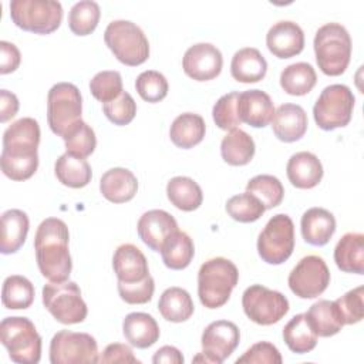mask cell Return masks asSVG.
Instances as JSON below:
<instances>
[{"label": "cell", "mask_w": 364, "mask_h": 364, "mask_svg": "<svg viewBox=\"0 0 364 364\" xmlns=\"http://www.w3.org/2000/svg\"><path fill=\"white\" fill-rule=\"evenodd\" d=\"M40 125L34 118L14 121L3 134L1 171L11 181H26L38 168Z\"/></svg>", "instance_id": "1"}, {"label": "cell", "mask_w": 364, "mask_h": 364, "mask_svg": "<svg viewBox=\"0 0 364 364\" xmlns=\"http://www.w3.org/2000/svg\"><path fill=\"white\" fill-rule=\"evenodd\" d=\"M68 240V228L58 218L44 219L36 230L34 250L37 266L40 273L50 282H65L71 274L73 260Z\"/></svg>", "instance_id": "2"}, {"label": "cell", "mask_w": 364, "mask_h": 364, "mask_svg": "<svg viewBox=\"0 0 364 364\" xmlns=\"http://www.w3.org/2000/svg\"><path fill=\"white\" fill-rule=\"evenodd\" d=\"M239 282L236 264L226 257L206 260L198 272V296L206 309H219L228 303Z\"/></svg>", "instance_id": "3"}, {"label": "cell", "mask_w": 364, "mask_h": 364, "mask_svg": "<svg viewBox=\"0 0 364 364\" xmlns=\"http://www.w3.org/2000/svg\"><path fill=\"white\" fill-rule=\"evenodd\" d=\"M314 54L318 68L330 77L341 75L350 64L351 37L338 23L321 26L314 36Z\"/></svg>", "instance_id": "4"}, {"label": "cell", "mask_w": 364, "mask_h": 364, "mask_svg": "<svg viewBox=\"0 0 364 364\" xmlns=\"http://www.w3.org/2000/svg\"><path fill=\"white\" fill-rule=\"evenodd\" d=\"M0 340L11 361L37 364L41 358V336L27 317H6L0 323Z\"/></svg>", "instance_id": "5"}, {"label": "cell", "mask_w": 364, "mask_h": 364, "mask_svg": "<svg viewBox=\"0 0 364 364\" xmlns=\"http://www.w3.org/2000/svg\"><path fill=\"white\" fill-rule=\"evenodd\" d=\"M104 41L117 60L136 67L149 57V43L144 31L129 20H114L104 31Z\"/></svg>", "instance_id": "6"}, {"label": "cell", "mask_w": 364, "mask_h": 364, "mask_svg": "<svg viewBox=\"0 0 364 364\" xmlns=\"http://www.w3.org/2000/svg\"><path fill=\"white\" fill-rule=\"evenodd\" d=\"M10 17L24 31L50 34L61 24L63 6L54 0H11Z\"/></svg>", "instance_id": "7"}, {"label": "cell", "mask_w": 364, "mask_h": 364, "mask_svg": "<svg viewBox=\"0 0 364 364\" xmlns=\"http://www.w3.org/2000/svg\"><path fill=\"white\" fill-rule=\"evenodd\" d=\"M43 304L63 324L82 323L88 314L81 290L75 282H50L43 287Z\"/></svg>", "instance_id": "8"}, {"label": "cell", "mask_w": 364, "mask_h": 364, "mask_svg": "<svg viewBox=\"0 0 364 364\" xmlns=\"http://www.w3.org/2000/svg\"><path fill=\"white\" fill-rule=\"evenodd\" d=\"M82 98L80 90L71 82L54 84L47 95V122L50 129L58 135L64 134L81 121Z\"/></svg>", "instance_id": "9"}, {"label": "cell", "mask_w": 364, "mask_h": 364, "mask_svg": "<svg viewBox=\"0 0 364 364\" xmlns=\"http://www.w3.org/2000/svg\"><path fill=\"white\" fill-rule=\"evenodd\" d=\"M354 101L353 91L347 85H327L313 107V117L317 127L324 131L346 127L351 121Z\"/></svg>", "instance_id": "10"}, {"label": "cell", "mask_w": 364, "mask_h": 364, "mask_svg": "<svg viewBox=\"0 0 364 364\" xmlns=\"http://www.w3.org/2000/svg\"><path fill=\"white\" fill-rule=\"evenodd\" d=\"M294 249V225L289 215L277 213L269 219L257 237V253L269 264H282Z\"/></svg>", "instance_id": "11"}, {"label": "cell", "mask_w": 364, "mask_h": 364, "mask_svg": "<svg viewBox=\"0 0 364 364\" xmlns=\"http://www.w3.org/2000/svg\"><path fill=\"white\" fill-rule=\"evenodd\" d=\"M98 354V344L88 333L60 330L50 341L51 364H94Z\"/></svg>", "instance_id": "12"}, {"label": "cell", "mask_w": 364, "mask_h": 364, "mask_svg": "<svg viewBox=\"0 0 364 364\" xmlns=\"http://www.w3.org/2000/svg\"><path fill=\"white\" fill-rule=\"evenodd\" d=\"M245 314L256 324L270 326L280 321L289 311V300L277 290L252 284L242 294Z\"/></svg>", "instance_id": "13"}, {"label": "cell", "mask_w": 364, "mask_h": 364, "mask_svg": "<svg viewBox=\"0 0 364 364\" xmlns=\"http://www.w3.org/2000/svg\"><path fill=\"white\" fill-rule=\"evenodd\" d=\"M239 340L240 331L235 323L229 320L212 321L202 333V353H199L192 361L220 364L232 355L239 346Z\"/></svg>", "instance_id": "14"}, {"label": "cell", "mask_w": 364, "mask_h": 364, "mask_svg": "<svg viewBox=\"0 0 364 364\" xmlns=\"http://www.w3.org/2000/svg\"><path fill=\"white\" fill-rule=\"evenodd\" d=\"M287 283L297 297L314 299L330 284V270L323 257L309 255L301 257L291 269Z\"/></svg>", "instance_id": "15"}, {"label": "cell", "mask_w": 364, "mask_h": 364, "mask_svg": "<svg viewBox=\"0 0 364 364\" xmlns=\"http://www.w3.org/2000/svg\"><path fill=\"white\" fill-rule=\"evenodd\" d=\"M183 71L195 81H209L216 78L223 67V57L219 48L210 43L191 46L182 60Z\"/></svg>", "instance_id": "16"}, {"label": "cell", "mask_w": 364, "mask_h": 364, "mask_svg": "<svg viewBox=\"0 0 364 364\" xmlns=\"http://www.w3.org/2000/svg\"><path fill=\"white\" fill-rule=\"evenodd\" d=\"M139 239L154 252H161L165 240L178 230L175 218L162 209L145 212L136 225Z\"/></svg>", "instance_id": "17"}, {"label": "cell", "mask_w": 364, "mask_h": 364, "mask_svg": "<svg viewBox=\"0 0 364 364\" xmlns=\"http://www.w3.org/2000/svg\"><path fill=\"white\" fill-rule=\"evenodd\" d=\"M266 46L277 58H290L304 48V33L301 27L290 20L274 23L266 34Z\"/></svg>", "instance_id": "18"}, {"label": "cell", "mask_w": 364, "mask_h": 364, "mask_svg": "<svg viewBox=\"0 0 364 364\" xmlns=\"http://www.w3.org/2000/svg\"><path fill=\"white\" fill-rule=\"evenodd\" d=\"M112 267L118 282L122 283H138L151 276L145 255L132 243L117 247L112 256Z\"/></svg>", "instance_id": "19"}, {"label": "cell", "mask_w": 364, "mask_h": 364, "mask_svg": "<svg viewBox=\"0 0 364 364\" xmlns=\"http://www.w3.org/2000/svg\"><path fill=\"white\" fill-rule=\"evenodd\" d=\"M237 114L242 122L253 127H266L274 114V105L270 95L262 90H247L239 94Z\"/></svg>", "instance_id": "20"}, {"label": "cell", "mask_w": 364, "mask_h": 364, "mask_svg": "<svg viewBox=\"0 0 364 364\" xmlns=\"http://www.w3.org/2000/svg\"><path fill=\"white\" fill-rule=\"evenodd\" d=\"M272 129L277 139L283 142H296L307 131V114L297 104H282L273 114Z\"/></svg>", "instance_id": "21"}, {"label": "cell", "mask_w": 364, "mask_h": 364, "mask_svg": "<svg viewBox=\"0 0 364 364\" xmlns=\"http://www.w3.org/2000/svg\"><path fill=\"white\" fill-rule=\"evenodd\" d=\"M286 173L293 186L299 189H311L317 186L323 178V165L314 154L301 151L290 156Z\"/></svg>", "instance_id": "22"}, {"label": "cell", "mask_w": 364, "mask_h": 364, "mask_svg": "<svg viewBox=\"0 0 364 364\" xmlns=\"http://www.w3.org/2000/svg\"><path fill=\"white\" fill-rule=\"evenodd\" d=\"M303 239L313 246H324L336 232V218L324 208L307 209L300 222Z\"/></svg>", "instance_id": "23"}, {"label": "cell", "mask_w": 364, "mask_h": 364, "mask_svg": "<svg viewBox=\"0 0 364 364\" xmlns=\"http://www.w3.org/2000/svg\"><path fill=\"white\" fill-rule=\"evenodd\" d=\"M102 196L112 203L131 200L138 191L136 176L127 168H111L100 179Z\"/></svg>", "instance_id": "24"}, {"label": "cell", "mask_w": 364, "mask_h": 364, "mask_svg": "<svg viewBox=\"0 0 364 364\" xmlns=\"http://www.w3.org/2000/svg\"><path fill=\"white\" fill-rule=\"evenodd\" d=\"M122 333L125 340L136 348H148L159 340V326L148 313H129L122 321Z\"/></svg>", "instance_id": "25"}, {"label": "cell", "mask_w": 364, "mask_h": 364, "mask_svg": "<svg viewBox=\"0 0 364 364\" xmlns=\"http://www.w3.org/2000/svg\"><path fill=\"white\" fill-rule=\"evenodd\" d=\"M266 73L267 61L257 48L245 47L233 54L230 74L236 81L245 84L257 82L264 78Z\"/></svg>", "instance_id": "26"}, {"label": "cell", "mask_w": 364, "mask_h": 364, "mask_svg": "<svg viewBox=\"0 0 364 364\" xmlns=\"http://www.w3.org/2000/svg\"><path fill=\"white\" fill-rule=\"evenodd\" d=\"M30 220L26 212L20 209H9L1 215V237L0 252L11 255L20 250L27 239Z\"/></svg>", "instance_id": "27"}, {"label": "cell", "mask_w": 364, "mask_h": 364, "mask_svg": "<svg viewBox=\"0 0 364 364\" xmlns=\"http://www.w3.org/2000/svg\"><path fill=\"white\" fill-rule=\"evenodd\" d=\"M334 262L341 272L364 273V235L346 233L334 247Z\"/></svg>", "instance_id": "28"}, {"label": "cell", "mask_w": 364, "mask_h": 364, "mask_svg": "<svg viewBox=\"0 0 364 364\" xmlns=\"http://www.w3.org/2000/svg\"><path fill=\"white\" fill-rule=\"evenodd\" d=\"M205 132L206 124L203 118L193 112H183L178 115L169 128L171 141L182 149H189L200 144Z\"/></svg>", "instance_id": "29"}, {"label": "cell", "mask_w": 364, "mask_h": 364, "mask_svg": "<svg viewBox=\"0 0 364 364\" xmlns=\"http://www.w3.org/2000/svg\"><path fill=\"white\" fill-rule=\"evenodd\" d=\"M255 151L253 138L239 128L229 131L220 142V155L232 166L247 165L253 159Z\"/></svg>", "instance_id": "30"}, {"label": "cell", "mask_w": 364, "mask_h": 364, "mask_svg": "<svg viewBox=\"0 0 364 364\" xmlns=\"http://www.w3.org/2000/svg\"><path fill=\"white\" fill-rule=\"evenodd\" d=\"M158 310L161 316L172 323H182L191 318L195 306L191 294L182 287H168L159 297Z\"/></svg>", "instance_id": "31"}, {"label": "cell", "mask_w": 364, "mask_h": 364, "mask_svg": "<svg viewBox=\"0 0 364 364\" xmlns=\"http://www.w3.org/2000/svg\"><path fill=\"white\" fill-rule=\"evenodd\" d=\"M306 316L310 326L320 337H331L337 334L344 326L340 311L336 303L331 300L323 299L313 303Z\"/></svg>", "instance_id": "32"}, {"label": "cell", "mask_w": 364, "mask_h": 364, "mask_svg": "<svg viewBox=\"0 0 364 364\" xmlns=\"http://www.w3.org/2000/svg\"><path fill=\"white\" fill-rule=\"evenodd\" d=\"M57 179L68 188H84L91 182L92 171L85 158H77L70 154H63L54 165Z\"/></svg>", "instance_id": "33"}, {"label": "cell", "mask_w": 364, "mask_h": 364, "mask_svg": "<svg viewBox=\"0 0 364 364\" xmlns=\"http://www.w3.org/2000/svg\"><path fill=\"white\" fill-rule=\"evenodd\" d=\"M166 196L175 208L183 212H192L198 209L203 200L200 186L189 176L172 178L166 185Z\"/></svg>", "instance_id": "34"}, {"label": "cell", "mask_w": 364, "mask_h": 364, "mask_svg": "<svg viewBox=\"0 0 364 364\" xmlns=\"http://www.w3.org/2000/svg\"><path fill=\"white\" fill-rule=\"evenodd\" d=\"M195 246L188 233L182 230L173 232L162 245L161 256L168 269L182 270L188 267L193 259Z\"/></svg>", "instance_id": "35"}, {"label": "cell", "mask_w": 364, "mask_h": 364, "mask_svg": "<svg viewBox=\"0 0 364 364\" xmlns=\"http://www.w3.org/2000/svg\"><path fill=\"white\" fill-rule=\"evenodd\" d=\"M317 334L310 326L306 313L296 314L283 328V340L290 351L306 354L317 344Z\"/></svg>", "instance_id": "36"}, {"label": "cell", "mask_w": 364, "mask_h": 364, "mask_svg": "<svg viewBox=\"0 0 364 364\" xmlns=\"http://www.w3.org/2000/svg\"><path fill=\"white\" fill-rule=\"evenodd\" d=\"M317 82V74L309 63H294L287 65L280 74V87L289 95H306Z\"/></svg>", "instance_id": "37"}, {"label": "cell", "mask_w": 364, "mask_h": 364, "mask_svg": "<svg viewBox=\"0 0 364 364\" xmlns=\"http://www.w3.org/2000/svg\"><path fill=\"white\" fill-rule=\"evenodd\" d=\"M34 301L33 283L20 274H11L4 279L1 289V303L6 309H28Z\"/></svg>", "instance_id": "38"}, {"label": "cell", "mask_w": 364, "mask_h": 364, "mask_svg": "<svg viewBox=\"0 0 364 364\" xmlns=\"http://www.w3.org/2000/svg\"><path fill=\"white\" fill-rule=\"evenodd\" d=\"M100 16L101 10L97 1L81 0L68 13V27L75 36H88L97 28Z\"/></svg>", "instance_id": "39"}, {"label": "cell", "mask_w": 364, "mask_h": 364, "mask_svg": "<svg viewBox=\"0 0 364 364\" xmlns=\"http://www.w3.org/2000/svg\"><path fill=\"white\" fill-rule=\"evenodd\" d=\"M63 139L65 144V152L77 158L90 156L97 146V138H95L94 129L82 119L74 124L64 134Z\"/></svg>", "instance_id": "40"}, {"label": "cell", "mask_w": 364, "mask_h": 364, "mask_svg": "<svg viewBox=\"0 0 364 364\" xmlns=\"http://www.w3.org/2000/svg\"><path fill=\"white\" fill-rule=\"evenodd\" d=\"M246 192L255 195L264 206V209H273L279 206L284 196V188L282 182L273 175H256L247 185Z\"/></svg>", "instance_id": "41"}, {"label": "cell", "mask_w": 364, "mask_h": 364, "mask_svg": "<svg viewBox=\"0 0 364 364\" xmlns=\"http://www.w3.org/2000/svg\"><path fill=\"white\" fill-rule=\"evenodd\" d=\"M263 203L252 193L243 192L232 196L226 202L228 215L242 223H250L257 220L264 213Z\"/></svg>", "instance_id": "42"}, {"label": "cell", "mask_w": 364, "mask_h": 364, "mask_svg": "<svg viewBox=\"0 0 364 364\" xmlns=\"http://www.w3.org/2000/svg\"><path fill=\"white\" fill-rule=\"evenodd\" d=\"M90 91L92 97L102 104L115 100L124 91L121 74L114 70L97 73L90 81Z\"/></svg>", "instance_id": "43"}, {"label": "cell", "mask_w": 364, "mask_h": 364, "mask_svg": "<svg viewBox=\"0 0 364 364\" xmlns=\"http://www.w3.org/2000/svg\"><path fill=\"white\" fill-rule=\"evenodd\" d=\"M135 88L144 101L159 102L166 97L169 87L164 74L155 70H146L136 77Z\"/></svg>", "instance_id": "44"}, {"label": "cell", "mask_w": 364, "mask_h": 364, "mask_svg": "<svg viewBox=\"0 0 364 364\" xmlns=\"http://www.w3.org/2000/svg\"><path fill=\"white\" fill-rule=\"evenodd\" d=\"M237 91L228 92L222 95L213 105L212 117L215 124L223 131H232L242 124L239 114H237V101H239Z\"/></svg>", "instance_id": "45"}, {"label": "cell", "mask_w": 364, "mask_h": 364, "mask_svg": "<svg viewBox=\"0 0 364 364\" xmlns=\"http://www.w3.org/2000/svg\"><path fill=\"white\" fill-rule=\"evenodd\" d=\"M102 111L114 125H127L136 114V102L129 92L122 91L115 100L102 104Z\"/></svg>", "instance_id": "46"}, {"label": "cell", "mask_w": 364, "mask_h": 364, "mask_svg": "<svg viewBox=\"0 0 364 364\" xmlns=\"http://www.w3.org/2000/svg\"><path fill=\"white\" fill-rule=\"evenodd\" d=\"M364 287L358 286L334 300L344 324L360 323L364 317Z\"/></svg>", "instance_id": "47"}, {"label": "cell", "mask_w": 364, "mask_h": 364, "mask_svg": "<svg viewBox=\"0 0 364 364\" xmlns=\"http://www.w3.org/2000/svg\"><path fill=\"white\" fill-rule=\"evenodd\" d=\"M119 297L128 304H145L148 303L155 291V282L152 276H148L145 280L138 283H122L118 282Z\"/></svg>", "instance_id": "48"}, {"label": "cell", "mask_w": 364, "mask_h": 364, "mask_svg": "<svg viewBox=\"0 0 364 364\" xmlns=\"http://www.w3.org/2000/svg\"><path fill=\"white\" fill-rule=\"evenodd\" d=\"M282 355L276 346L269 341H259L246 350V353L236 360V364H282Z\"/></svg>", "instance_id": "49"}, {"label": "cell", "mask_w": 364, "mask_h": 364, "mask_svg": "<svg viewBox=\"0 0 364 364\" xmlns=\"http://www.w3.org/2000/svg\"><path fill=\"white\" fill-rule=\"evenodd\" d=\"M98 363H131V364H139V360L134 355L131 347L122 343H112L108 344L102 354L98 358Z\"/></svg>", "instance_id": "50"}, {"label": "cell", "mask_w": 364, "mask_h": 364, "mask_svg": "<svg viewBox=\"0 0 364 364\" xmlns=\"http://www.w3.org/2000/svg\"><path fill=\"white\" fill-rule=\"evenodd\" d=\"M21 54L18 48L9 41H0V74H9L18 68Z\"/></svg>", "instance_id": "51"}, {"label": "cell", "mask_w": 364, "mask_h": 364, "mask_svg": "<svg viewBox=\"0 0 364 364\" xmlns=\"http://www.w3.org/2000/svg\"><path fill=\"white\" fill-rule=\"evenodd\" d=\"M18 111V98L16 94L7 91V90H0V121L7 122L11 119Z\"/></svg>", "instance_id": "52"}, {"label": "cell", "mask_w": 364, "mask_h": 364, "mask_svg": "<svg viewBox=\"0 0 364 364\" xmlns=\"http://www.w3.org/2000/svg\"><path fill=\"white\" fill-rule=\"evenodd\" d=\"M185 358L182 353L173 346H164L161 347L152 357L154 364H183Z\"/></svg>", "instance_id": "53"}]
</instances>
